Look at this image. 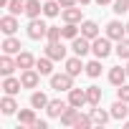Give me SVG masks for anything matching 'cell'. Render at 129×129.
<instances>
[{
  "mask_svg": "<svg viewBox=\"0 0 129 129\" xmlns=\"http://www.w3.org/2000/svg\"><path fill=\"white\" fill-rule=\"evenodd\" d=\"M25 3H28V0H10V3H8V10H10L13 15H20V13H25Z\"/></svg>",
  "mask_w": 129,
  "mask_h": 129,
  "instance_id": "32",
  "label": "cell"
},
{
  "mask_svg": "<svg viewBox=\"0 0 129 129\" xmlns=\"http://www.w3.org/2000/svg\"><path fill=\"white\" fill-rule=\"evenodd\" d=\"M58 3H61V8H71V5L79 3V0H58Z\"/></svg>",
  "mask_w": 129,
  "mask_h": 129,
  "instance_id": "37",
  "label": "cell"
},
{
  "mask_svg": "<svg viewBox=\"0 0 129 129\" xmlns=\"http://www.w3.org/2000/svg\"><path fill=\"white\" fill-rule=\"evenodd\" d=\"M18 121H20L23 126H33V124H36V109H23V111H18Z\"/></svg>",
  "mask_w": 129,
  "mask_h": 129,
  "instance_id": "23",
  "label": "cell"
},
{
  "mask_svg": "<svg viewBox=\"0 0 129 129\" xmlns=\"http://www.w3.org/2000/svg\"><path fill=\"white\" fill-rule=\"evenodd\" d=\"M129 10V0H116V3H114V13L116 15H124Z\"/></svg>",
  "mask_w": 129,
  "mask_h": 129,
  "instance_id": "35",
  "label": "cell"
},
{
  "mask_svg": "<svg viewBox=\"0 0 129 129\" xmlns=\"http://www.w3.org/2000/svg\"><path fill=\"white\" fill-rule=\"evenodd\" d=\"M69 104L76 106V109H81L84 104H89V99H86V89H71V91H69Z\"/></svg>",
  "mask_w": 129,
  "mask_h": 129,
  "instance_id": "9",
  "label": "cell"
},
{
  "mask_svg": "<svg viewBox=\"0 0 129 129\" xmlns=\"http://www.w3.org/2000/svg\"><path fill=\"white\" fill-rule=\"evenodd\" d=\"M20 89H23V81H20V79H13V76H5V81H3V91H5V94L15 96V94H18Z\"/></svg>",
  "mask_w": 129,
  "mask_h": 129,
  "instance_id": "12",
  "label": "cell"
},
{
  "mask_svg": "<svg viewBox=\"0 0 129 129\" xmlns=\"http://www.w3.org/2000/svg\"><path fill=\"white\" fill-rule=\"evenodd\" d=\"M81 36H86L89 41L99 38V25H96L94 20H84V23H81Z\"/></svg>",
  "mask_w": 129,
  "mask_h": 129,
  "instance_id": "16",
  "label": "cell"
},
{
  "mask_svg": "<svg viewBox=\"0 0 129 129\" xmlns=\"http://www.w3.org/2000/svg\"><path fill=\"white\" fill-rule=\"evenodd\" d=\"M126 76H129V74H126V69H121V66H114V69L109 71V81H111L114 86H121V84L126 81Z\"/></svg>",
  "mask_w": 129,
  "mask_h": 129,
  "instance_id": "14",
  "label": "cell"
},
{
  "mask_svg": "<svg viewBox=\"0 0 129 129\" xmlns=\"http://www.w3.org/2000/svg\"><path fill=\"white\" fill-rule=\"evenodd\" d=\"M41 13H43L41 0H28V3H25V15H28V18H38Z\"/></svg>",
  "mask_w": 129,
  "mask_h": 129,
  "instance_id": "25",
  "label": "cell"
},
{
  "mask_svg": "<svg viewBox=\"0 0 129 129\" xmlns=\"http://www.w3.org/2000/svg\"><path fill=\"white\" fill-rule=\"evenodd\" d=\"M20 48H23L20 41L13 38V36H8V38L3 41V53H10V56H13V53H20Z\"/></svg>",
  "mask_w": 129,
  "mask_h": 129,
  "instance_id": "18",
  "label": "cell"
},
{
  "mask_svg": "<svg viewBox=\"0 0 129 129\" xmlns=\"http://www.w3.org/2000/svg\"><path fill=\"white\" fill-rule=\"evenodd\" d=\"M20 81H23V89H36V86H38V81H41L38 69H23Z\"/></svg>",
  "mask_w": 129,
  "mask_h": 129,
  "instance_id": "4",
  "label": "cell"
},
{
  "mask_svg": "<svg viewBox=\"0 0 129 129\" xmlns=\"http://www.w3.org/2000/svg\"><path fill=\"white\" fill-rule=\"evenodd\" d=\"M0 109H3V114H5V116H10V114H15L18 104H15V99H13L10 94H5V96H3V101H0Z\"/></svg>",
  "mask_w": 129,
  "mask_h": 129,
  "instance_id": "20",
  "label": "cell"
},
{
  "mask_svg": "<svg viewBox=\"0 0 129 129\" xmlns=\"http://www.w3.org/2000/svg\"><path fill=\"white\" fill-rule=\"evenodd\" d=\"M86 99H89L91 106H99V104H101V89H99V86H89V89H86Z\"/></svg>",
  "mask_w": 129,
  "mask_h": 129,
  "instance_id": "28",
  "label": "cell"
},
{
  "mask_svg": "<svg viewBox=\"0 0 129 129\" xmlns=\"http://www.w3.org/2000/svg\"><path fill=\"white\" fill-rule=\"evenodd\" d=\"M116 56L119 58H124V61H129V38H121V41H116Z\"/></svg>",
  "mask_w": 129,
  "mask_h": 129,
  "instance_id": "29",
  "label": "cell"
},
{
  "mask_svg": "<svg viewBox=\"0 0 129 129\" xmlns=\"http://www.w3.org/2000/svg\"><path fill=\"white\" fill-rule=\"evenodd\" d=\"M91 119H94V124H106L109 119H111V111H104V109H99V106H94L91 109Z\"/></svg>",
  "mask_w": 129,
  "mask_h": 129,
  "instance_id": "22",
  "label": "cell"
},
{
  "mask_svg": "<svg viewBox=\"0 0 129 129\" xmlns=\"http://www.w3.org/2000/svg\"><path fill=\"white\" fill-rule=\"evenodd\" d=\"M51 89L56 91H71L74 89V76L66 71V74H51Z\"/></svg>",
  "mask_w": 129,
  "mask_h": 129,
  "instance_id": "1",
  "label": "cell"
},
{
  "mask_svg": "<svg viewBox=\"0 0 129 129\" xmlns=\"http://www.w3.org/2000/svg\"><path fill=\"white\" fill-rule=\"evenodd\" d=\"M106 36H109L111 41H121V38L126 36V25H121L119 20H111V23L106 25Z\"/></svg>",
  "mask_w": 129,
  "mask_h": 129,
  "instance_id": "8",
  "label": "cell"
},
{
  "mask_svg": "<svg viewBox=\"0 0 129 129\" xmlns=\"http://www.w3.org/2000/svg\"><path fill=\"white\" fill-rule=\"evenodd\" d=\"M76 116H79V109L69 104V109L63 111V114H61V124H63V126H74V121H76Z\"/></svg>",
  "mask_w": 129,
  "mask_h": 129,
  "instance_id": "19",
  "label": "cell"
},
{
  "mask_svg": "<svg viewBox=\"0 0 129 129\" xmlns=\"http://www.w3.org/2000/svg\"><path fill=\"white\" fill-rule=\"evenodd\" d=\"M79 3H81V5H86V3H91V0H79Z\"/></svg>",
  "mask_w": 129,
  "mask_h": 129,
  "instance_id": "41",
  "label": "cell"
},
{
  "mask_svg": "<svg viewBox=\"0 0 129 129\" xmlns=\"http://www.w3.org/2000/svg\"><path fill=\"white\" fill-rule=\"evenodd\" d=\"M86 74H89L91 79H99V76H101V58H96V61H89V63H86Z\"/></svg>",
  "mask_w": 129,
  "mask_h": 129,
  "instance_id": "30",
  "label": "cell"
},
{
  "mask_svg": "<svg viewBox=\"0 0 129 129\" xmlns=\"http://www.w3.org/2000/svg\"><path fill=\"white\" fill-rule=\"evenodd\" d=\"M126 129H129V121H126Z\"/></svg>",
  "mask_w": 129,
  "mask_h": 129,
  "instance_id": "44",
  "label": "cell"
},
{
  "mask_svg": "<svg viewBox=\"0 0 129 129\" xmlns=\"http://www.w3.org/2000/svg\"><path fill=\"white\" fill-rule=\"evenodd\" d=\"M63 20H66V23H79L81 20V8H76V5L63 8Z\"/></svg>",
  "mask_w": 129,
  "mask_h": 129,
  "instance_id": "26",
  "label": "cell"
},
{
  "mask_svg": "<svg viewBox=\"0 0 129 129\" xmlns=\"http://www.w3.org/2000/svg\"><path fill=\"white\" fill-rule=\"evenodd\" d=\"M30 106H33V109H46V106H48V96H46L43 91H33V94H30Z\"/></svg>",
  "mask_w": 129,
  "mask_h": 129,
  "instance_id": "21",
  "label": "cell"
},
{
  "mask_svg": "<svg viewBox=\"0 0 129 129\" xmlns=\"http://www.w3.org/2000/svg\"><path fill=\"white\" fill-rule=\"evenodd\" d=\"M126 74H129V61H126Z\"/></svg>",
  "mask_w": 129,
  "mask_h": 129,
  "instance_id": "42",
  "label": "cell"
},
{
  "mask_svg": "<svg viewBox=\"0 0 129 129\" xmlns=\"http://www.w3.org/2000/svg\"><path fill=\"white\" fill-rule=\"evenodd\" d=\"M126 36H129V23H126Z\"/></svg>",
  "mask_w": 129,
  "mask_h": 129,
  "instance_id": "43",
  "label": "cell"
},
{
  "mask_svg": "<svg viewBox=\"0 0 129 129\" xmlns=\"http://www.w3.org/2000/svg\"><path fill=\"white\" fill-rule=\"evenodd\" d=\"M46 56H48V58H53V61H63V58H66V48H63V43H61V41L48 43V46H46Z\"/></svg>",
  "mask_w": 129,
  "mask_h": 129,
  "instance_id": "6",
  "label": "cell"
},
{
  "mask_svg": "<svg viewBox=\"0 0 129 129\" xmlns=\"http://www.w3.org/2000/svg\"><path fill=\"white\" fill-rule=\"evenodd\" d=\"M51 61H53V58H48V56H43V58L36 61V69H38L41 76H51V74H53V63H51Z\"/></svg>",
  "mask_w": 129,
  "mask_h": 129,
  "instance_id": "17",
  "label": "cell"
},
{
  "mask_svg": "<svg viewBox=\"0 0 129 129\" xmlns=\"http://www.w3.org/2000/svg\"><path fill=\"white\" fill-rule=\"evenodd\" d=\"M69 109V104L66 101H61V99H53V101H48V106H46V111H48V116L51 119H61V114Z\"/></svg>",
  "mask_w": 129,
  "mask_h": 129,
  "instance_id": "7",
  "label": "cell"
},
{
  "mask_svg": "<svg viewBox=\"0 0 129 129\" xmlns=\"http://www.w3.org/2000/svg\"><path fill=\"white\" fill-rule=\"evenodd\" d=\"M15 61H18V69H33V66H36V58H33L28 51H20Z\"/></svg>",
  "mask_w": 129,
  "mask_h": 129,
  "instance_id": "24",
  "label": "cell"
},
{
  "mask_svg": "<svg viewBox=\"0 0 129 129\" xmlns=\"http://www.w3.org/2000/svg\"><path fill=\"white\" fill-rule=\"evenodd\" d=\"M46 126H48V124H46L43 119H36V124H33V129H46Z\"/></svg>",
  "mask_w": 129,
  "mask_h": 129,
  "instance_id": "38",
  "label": "cell"
},
{
  "mask_svg": "<svg viewBox=\"0 0 129 129\" xmlns=\"http://www.w3.org/2000/svg\"><path fill=\"white\" fill-rule=\"evenodd\" d=\"M124 116H129V106H126V101H121V99H116L114 104H111V119H124Z\"/></svg>",
  "mask_w": 129,
  "mask_h": 129,
  "instance_id": "13",
  "label": "cell"
},
{
  "mask_svg": "<svg viewBox=\"0 0 129 129\" xmlns=\"http://www.w3.org/2000/svg\"><path fill=\"white\" fill-rule=\"evenodd\" d=\"M116 99H121V101H126V104H129V86H126V84L116 86Z\"/></svg>",
  "mask_w": 129,
  "mask_h": 129,
  "instance_id": "36",
  "label": "cell"
},
{
  "mask_svg": "<svg viewBox=\"0 0 129 129\" xmlns=\"http://www.w3.org/2000/svg\"><path fill=\"white\" fill-rule=\"evenodd\" d=\"M61 30H63V38H71V41L79 36V25L76 23H66V28H61Z\"/></svg>",
  "mask_w": 129,
  "mask_h": 129,
  "instance_id": "34",
  "label": "cell"
},
{
  "mask_svg": "<svg viewBox=\"0 0 129 129\" xmlns=\"http://www.w3.org/2000/svg\"><path fill=\"white\" fill-rule=\"evenodd\" d=\"M46 33H48V25L43 20H38V18H30V23H28V38L30 41H41V38H46Z\"/></svg>",
  "mask_w": 129,
  "mask_h": 129,
  "instance_id": "3",
  "label": "cell"
},
{
  "mask_svg": "<svg viewBox=\"0 0 129 129\" xmlns=\"http://www.w3.org/2000/svg\"><path fill=\"white\" fill-rule=\"evenodd\" d=\"M8 3H10V0H0V8H8Z\"/></svg>",
  "mask_w": 129,
  "mask_h": 129,
  "instance_id": "39",
  "label": "cell"
},
{
  "mask_svg": "<svg viewBox=\"0 0 129 129\" xmlns=\"http://www.w3.org/2000/svg\"><path fill=\"white\" fill-rule=\"evenodd\" d=\"M96 3H99V5H109V3H111V0H96Z\"/></svg>",
  "mask_w": 129,
  "mask_h": 129,
  "instance_id": "40",
  "label": "cell"
},
{
  "mask_svg": "<svg viewBox=\"0 0 129 129\" xmlns=\"http://www.w3.org/2000/svg\"><path fill=\"white\" fill-rule=\"evenodd\" d=\"M61 3H58V0H46V3H43V15H48V18H56L61 10Z\"/></svg>",
  "mask_w": 129,
  "mask_h": 129,
  "instance_id": "27",
  "label": "cell"
},
{
  "mask_svg": "<svg viewBox=\"0 0 129 129\" xmlns=\"http://www.w3.org/2000/svg\"><path fill=\"white\" fill-rule=\"evenodd\" d=\"M66 71H69L71 76H79L81 71H86V66L81 63V56H74V58H69V61H66Z\"/></svg>",
  "mask_w": 129,
  "mask_h": 129,
  "instance_id": "15",
  "label": "cell"
},
{
  "mask_svg": "<svg viewBox=\"0 0 129 129\" xmlns=\"http://www.w3.org/2000/svg\"><path fill=\"white\" fill-rule=\"evenodd\" d=\"M61 36H63V30H61V28H56V25H48V33H46L48 43H56V41H61Z\"/></svg>",
  "mask_w": 129,
  "mask_h": 129,
  "instance_id": "33",
  "label": "cell"
},
{
  "mask_svg": "<svg viewBox=\"0 0 129 129\" xmlns=\"http://www.w3.org/2000/svg\"><path fill=\"white\" fill-rule=\"evenodd\" d=\"M91 53L96 56V58H106L109 53H111V38L109 36H99V38H94V43H91Z\"/></svg>",
  "mask_w": 129,
  "mask_h": 129,
  "instance_id": "2",
  "label": "cell"
},
{
  "mask_svg": "<svg viewBox=\"0 0 129 129\" xmlns=\"http://www.w3.org/2000/svg\"><path fill=\"white\" fill-rule=\"evenodd\" d=\"M0 30H3L5 36H13V33L18 30V20H15V15H13V13H8V15L0 18Z\"/></svg>",
  "mask_w": 129,
  "mask_h": 129,
  "instance_id": "10",
  "label": "cell"
},
{
  "mask_svg": "<svg viewBox=\"0 0 129 129\" xmlns=\"http://www.w3.org/2000/svg\"><path fill=\"white\" fill-rule=\"evenodd\" d=\"M71 51H74L76 56H81V58H84V56L91 51V43H89V38H86V36H76V38H74V43H71Z\"/></svg>",
  "mask_w": 129,
  "mask_h": 129,
  "instance_id": "5",
  "label": "cell"
},
{
  "mask_svg": "<svg viewBox=\"0 0 129 129\" xmlns=\"http://www.w3.org/2000/svg\"><path fill=\"white\" fill-rule=\"evenodd\" d=\"M94 124V119L91 116H86V114H81L79 111V116H76V121H74V129H89Z\"/></svg>",
  "mask_w": 129,
  "mask_h": 129,
  "instance_id": "31",
  "label": "cell"
},
{
  "mask_svg": "<svg viewBox=\"0 0 129 129\" xmlns=\"http://www.w3.org/2000/svg\"><path fill=\"white\" fill-rule=\"evenodd\" d=\"M15 69H18V61H13L10 53H3V58H0V74H3V76H10Z\"/></svg>",
  "mask_w": 129,
  "mask_h": 129,
  "instance_id": "11",
  "label": "cell"
}]
</instances>
